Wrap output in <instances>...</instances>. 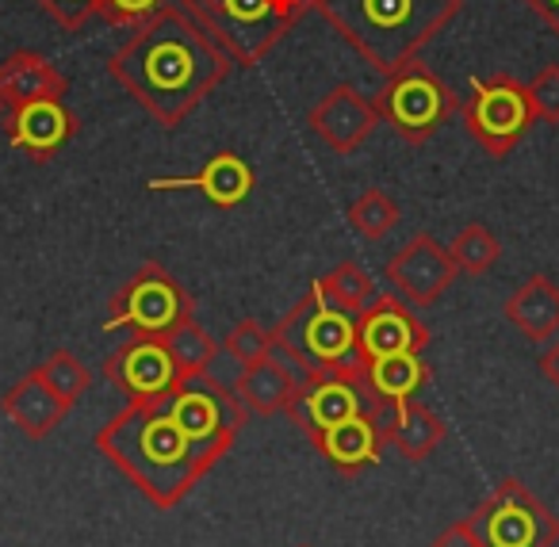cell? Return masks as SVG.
I'll use <instances>...</instances> for the list:
<instances>
[{"instance_id":"8fae6325","label":"cell","mask_w":559,"mask_h":547,"mask_svg":"<svg viewBox=\"0 0 559 547\" xmlns=\"http://www.w3.org/2000/svg\"><path fill=\"white\" fill-rule=\"evenodd\" d=\"M383 276H388L391 292L411 302V307H433V302L456 284L460 269H456V261H452L449 246H441L433 234H414V238L388 261Z\"/></svg>"},{"instance_id":"cb8c5ba5","label":"cell","mask_w":559,"mask_h":547,"mask_svg":"<svg viewBox=\"0 0 559 547\" xmlns=\"http://www.w3.org/2000/svg\"><path fill=\"white\" fill-rule=\"evenodd\" d=\"M165 348H169L173 364H177L180 379H200V376H211L218 364V345L207 330H203L195 318L180 322L169 337H162Z\"/></svg>"},{"instance_id":"4fadbf2b","label":"cell","mask_w":559,"mask_h":547,"mask_svg":"<svg viewBox=\"0 0 559 547\" xmlns=\"http://www.w3.org/2000/svg\"><path fill=\"white\" fill-rule=\"evenodd\" d=\"M429 345V330L414 318L406 299L399 295H376L357 314V356L360 364L383 360L399 353H421Z\"/></svg>"},{"instance_id":"8d00e7d4","label":"cell","mask_w":559,"mask_h":547,"mask_svg":"<svg viewBox=\"0 0 559 547\" xmlns=\"http://www.w3.org/2000/svg\"><path fill=\"white\" fill-rule=\"evenodd\" d=\"M311 9H314V0H311Z\"/></svg>"},{"instance_id":"ba28073f","label":"cell","mask_w":559,"mask_h":547,"mask_svg":"<svg viewBox=\"0 0 559 547\" xmlns=\"http://www.w3.org/2000/svg\"><path fill=\"white\" fill-rule=\"evenodd\" d=\"M372 409H388V402L372 391L365 364H342V368L299 379L284 414L296 421V429L307 440H314L322 429H334V425L357 414H372Z\"/></svg>"},{"instance_id":"5bb4252c","label":"cell","mask_w":559,"mask_h":547,"mask_svg":"<svg viewBox=\"0 0 559 547\" xmlns=\"http://www.w3.org/2000/svg\"><path fill=\"white\" fill-rule=\"evenodd\" d=\"M380 108L376 100H368L360 88L353 85H334L311 111H307V127L311 134L334 154H357L372 131L380 127Z\"/></svg>"},{"instance_id":"1f68e13d","label":"cell","mask_w":559,"mask_h":547,"mask_svg":"<svg viewBox=\"0 0 559 547\" xmlns=\"http://www.w3.org/2000/svg\"><path fill=\"white\" fill-rule=\"evenodd\" d=\"M35 4L66 32H81L100 12V0H35Z\"/></svg>"},{"instance_id":"d6986e66","label":"cell","mask_w":559,"mask_h":547,"mask_svg":"<svg viewBox=\"0 0 559 547\" xmlns=\"http://www.w3.org/2000/svg\"><path fill=\"white\" fill-rule=\"evenodd\" d=\"M70 409H73L70 402L58 399V394L50 391V383L35 368L27 371L20 383H12L9 391L0 394V414L9 417V421H16L27 440H47L50 432L66 421Z\"/></svg>"},{"instance_id":"83f0119b","label":"cell","mask_w":559,"mask_h":547,"mask_svg":"<svg viewBox=\"0 0 559 547\" xmlns=\"http://www.w3.org/2000/svg\"><path fill=\"white\" fill-rule=\"evenodd\" d=\"M35 371H39V376L50 383V391H55L58 399L70 402V406H78V402L85 399L88 383H93V371H88L70 348H55Z\"/></svg>"},{"instance_id":"30bf717a","label":"cell","mask_w":559,"mask_h":547,"mask_svg":"<svg viewBox=\"0 0 559 547\" xmlns=\"http://www.w3.org/2000/svg\"><path fill=\"white\" fill-rule=\"evenodd\" d=\"M528 88L510 73L472 78V93L464 100V127L495 162H502L533 127Z\"/></svg>"},{"instance_id":"836d02e7","label":"cell","mask_w":559,"mask_h":547,"mask_svg":"<svg viewBox=\"0 0 559 547\" xmlns=\"http://www.w3.org/2000/svg\"><path fill=\"white\" fill-rule=\"evenodd\" d=\"M525 4L544 20V27H548V32L559 39V0H525Z\"/></svg>"},{"instance_id":"7a4b0ae2","label":"cell","mask_w":559,"mask_h":547,"mask_svg":"<svg viewBox=\"0 0 559 547\" xmlns=\"http://www.w3.org/2000/svg\"><path fill=\"white\" fill-rule=\"evenodd\" d=\"M234 70V58L200 27V20L169 0L139 24L108 58V73L165 127L177 131Z\"/></svg>"},{"instance_id":"ffe728a7","label":"cell","mask_w":559,"mask_h":547,"mask_svg":"<svg viewBox=\"0 0 559 547\" xmlns=\"http://www.w3.org/2000/svg\"><path fill=\"white\" fill-rule=\"evenodd\" d=\"M296 387H299V371L292 368L280 353H272V356H264V360L241 368L238 379L230 383V391H234V399L241 402L246 414L272 417V414H284V409H288Z\"/></svg>"},{"instance_id":"9c48e42d","label":"cell","mask_w":559,"mask_h":547,"mask_svg":"<svg viewBox=\"0 0 559 547\" xmlns=\"http://www.w3.org/2000/svg\"><path fill=\"white\" fill-rule=\"evenodd\" d=\"M483 547H556L559 516L521 478H502L467 513Z\"/></svg>"},{"instance_id":"e575fe53","label":"cell","mask_w":559,"mask_h":547,"mask_svg":"<svg viewBox=\"0 0 559 547\" xmlns=\"http://www.w3.org/2000/svg\"><path fill=\"white\" fill-rule=\"evenodd\" d=\"M540 376L548 379V383L559 391V341H556V345H548V348L540 353Z\"/></svg>"},{"instance_id":"9a60e30c","label":"cell","mask_w":559,"mask_h":547,"mask_svg":"<svg viewBox=\"0 0 559 547\" xmlns=\"http://www.w3.org/2000/svg\"><path fill=\"white\" fill-rule=\"evenodd\" d=\"M388 409L357 414L349 421L334 425V429H322L311 444L322 452V460H330L334 471H342L345 478H357L360 471L376 467L383 460V448H388Z\"/></svg>"},{"instance_id":"74e56055","label":"cell","mask_w":559,"mask_h":547,"mask_svg":"<svg viewBox=\"0 0 559 547\" xmlns=\"http://www.w3.org/2000/svg\"><path fill=\"white\" fill-rule=\"evenodd\" d=\"M304 547H311V544H304Z\"/></svg>"},{"instance_id":"6da1fadb","label":"cell","mask_w":559,"mask_h":547,"mask_svg":"<svg viewBox=\"0 0 559 547\" xmlns=\"http://www.w3.org/2000/svg\"><path fill=\"white\" fill-rule=\"evenodd\" d=\"M246 425V409L215 376L180 379L169 394L127 402L100 432L96 452L157 509H177L223 460Z\"/></svg>"},{"instance_id":"3957f363","label":"cell","mask_w":559,"mask_h":547,"mask_svg":"<svg viewBox=\"0 0 559 547\" xmlns=\"http://www.w3.org/2000/svg\"><path fill=\"white\" fill-rule=\"evenodd\" d=\"M314 9L365 62L395 73L456 20L460 0H314Z\"/></svg>"},{"instance_id":"44dd1931","label":"cell","mask_w":559,"mask_h":547,"mask_svg":"<svg viewBox=\"0 0 559 547\" xmlns=\"http://www.w3.org/2000/svg\"><path fill=\"white\" fill-rule=\"evenodd\" d=\"M444 437H449V425H444V417H437L426 402L406 399L388 409V444L395 448L406 463L429 460V455L444 444Z\"/></svg>"},{"instance_id":"d6a6232c","label":"cell","mask_w":559,"mask_h":547,"mask_svg":"<svg viewBox=\"0 0 559 547\" xmlns=\"http://www.w3.org/2000/svg\"><path fill=\"white\" fill-rule=\"evenodd\" d=\"M429 547H483V539H479V532H475L472 516H464V521H452L444 532H437V536L429 539Z\"/></svg>"},{"instance_id":"ac0fdd59","label":"cell","mask_w":559,"mask_h":547,"mask_svg":"<svg viewBox=\"0 0 559 547\" xmlns=\"http://www.w3.org/2000/svg\"><path fill=\"white\" fill-rule=\"evenodd\" d=\"M66 93H70V78L47 55L12 50L0 62V100L9 104V111L35 100H66Z\"/></svg>"},{"instance_id":"277c9868","label":"cell","mask_w":559,"mask_h":547,"mask_svg":"<svg viewBox=\"0 0 559 547\" xmlns=\"http://www.w3.org/2000/svg\"><path fill=\"white\" fill-rule=\"evenodd\" d=\"M272 345L299 371V379L342 368V364H360L357 314L330 302L322 284L314 280L311 292L272 325Z\"/></svg>"},{"instance_id":"e0dca14e","label":"cell","mask_w":559,"mask_h":547,"mask_svg":"<svg viewBox=\"0 0 559 547\" xmlns=\"http://www.w3.org/2000/svg\"><path fill=\"white\" fill-rule=\"evenodd\" d=\"M253 185H257V177H253V169H249V162H241L238 154L223 150V154L207 157L203 169L192 173V177H154L146 188L150 192H195V195H203L211 207L230 211V207H238L241 200H249Z\"/></svg>"},{"instance_id":"f1b7e54d","label":"cell","mask_w":559,"mask_h":547,"mask_svg":"<svg viewBox=\"0 0 559 547\" xmlns=\"http://www.w3.org/2000/svg\"><path fill=\"white\" fill-rule=\"evenodd\" d=\"M223 353L230 356L238 368H249V364L264 360V356L276 353L272 345V330H264L257 318H241V322L230 325V333L223 337Z\"/></svg>"},{"instance_id":"4316f807","label":"cell","mask_w":559,"mask_h":547,"mask_svg":"<svg viewBox=\"0 0 559 547\" xmlns=\"http://www.w3.org/2000/svg\"><path fill=\"white\" fill-rule=\"evenodd\" d=\"M449 253L464 276H483V272L495 269L498 257H502V241H498L483 223H467L464 230L452 238Z\"/></svg>"},{"instance_id":"8992f818","label":"cell","mask_w":559,"mask_h":547,"mask_svg":"<svg viewBox=\"0 0 559 547\" xmlns=\"http://www.w3.org/2000/svg\"><path fill=\"white\" fill-rule=\"evenodd\" d=\"M188 318H192V295L165 264L146 261L108 299L104 330L127 333V337H169Z\"/></svg>"},{"instance_id":"4dcf8cb0","label":"cell","mask_w":559,"mask_h":547,"mask_svg":"<svg viewBox=\"0 0 559 547\" xmlns=\"http://www.w3.org/2000/svg\"><path fill=\"white\" fill-rule=\"evenodd\" d=\"M525 88H528V104H533V116L556 127L559 123V66L556 62L544 66Z\"/></svg>"},{"instance_id":"5b68a950","label":"cell","mask_w":559,"mask_h":547,"mask_svg":"<svg viewBox=\"0 0 559 547\" xmlns=\"http://www.w3.org/2000/svg\"><path fill=\"white\" fill-rule=\"evenodd\" d=\"M180 4L234 58V66H257L311 9V0H180Z\"/></svg>"},{"instance_id":"d590c367","label":"cell","mask_w":559,"mask_h":547,"mask_svg":"<svg viewBox=\"0 0 559 547\" xmlns=\"http://www.w3.org/2000/svg\"><path fill=\"white\" fill-rule=\"evenodd\" d=\"M4 116H9V104L0 100V123H4Z\"/></svg>"},{"instance_id":"7c38bea8","label":"cell","mask_w":559,"mask_h":547,"mask_svg":"<svg viewBox=\"0 0 559 547\" xmlns=\"http://www.w3.org/2000/svg\"><path fill=\"white\" fill-rule=\"evenodd\" d=\"M100 371L119 394H127V402L162 399L180 383V371L162 337H127L116 353H108Z\"/></svg>"},{"instance_id":"2e32d148","label":"cell","mask_w":559,"mask_h":547,"mask_svg":"<svg viewBox=\"0 0 559 547\" xmlns=\"http://www.w3.org/2000/svg\"><path fill=\"white\" fill-rule=\"evenodd\" d=\"M4 131H9V146L27 154L32 162L47 165L55 154L81 131L78 116L66 108V100H35L24 108H12L4 116Z\"/></svg>"},{"instance_id":"52a82bcc","label":"cell","mask_w":559,"mask_h":547,"mask_svg":"<svg viewBox=\"0 0 559 547\" xmlns=\"http://www.w3.org/2000/svg\"><path fill=\"white\" fill-rule=\"evenodd\" d=\"M376 108L399 139L421 146L441 131V123L460 108V100L429 66L414 58V62L399 66L395 73H388V85L376 96Z\"/></svg>"},{"instance_id":"603a6c76","label":"cell","mask_w":559,"mask_h":547,"mask_svg":"<svg viewBox=\"0 0 559 547\" xmlns=\"http://www.w3.org/2000/svg\"><path fill=\"white\" fill-rule=\"evenodd\" d=\"M368 383L380 394L388 406L406 399H418L429 383V368L421 360V353H399V356H383V360L368 364Z\"/></svg>"},{"instance_id":"484cf974","label":"cell","mask_w":559,"mask_h":547,"mask_svg":"<svg viewBox=\"0 0 559 547\" xmlns=\"http://www.w3.org/2000/svg\"><path fill=\"white\" fill-rule=\"evenodd\" d=\"M349 226L365 241H383L399 226V203L383 188H365L349 203Z\"/></svg>"},{"instance_id":"f546056e","label":"cell","mask_w":559,"mask_h":547,"mask_svg":"<svg viewBox=\"0 0 559 547\" xmlns=\"http://www.w3.org/2000/svg\"><path fill=\"white\" fill-rule=\"evenodd\" d=\"M169 0H100V12L96 16L108 27H127L134 32L139 24H146L154 12H162Z\"/></svg>"},{"instance_id":"d4e9b609","label":"cell","mask_w":559,"mask_h":547,"mask_svg":"<svg viewBox=\"0 0 559 547\" xmlns=\"http://www.w3.org/2000/svg\"><path fill=\"white\" fill-rule=\"evenodd\" d=\"M319 284H322V292H326V299L337 302L342 310H349V314H360V310L376 299V284H372V276H368L360 261L334 264V269H330Z\"/></svg>"},{"instance_id":"7402d4cb","label":"cell","mask_w":559,"mask_h":547,"mask_svg":"<svg viewBox=\"0 0 559 547\" xmlns=\"http://www.w3.org/2000/svg\"><path fill=\"white\" fill-rule=\"evenodd\" d=\"M506 322L528 341H548L559 333V284L544 272L528 276L518 292L506 299Z\"/></svg>"}]
</instances>
